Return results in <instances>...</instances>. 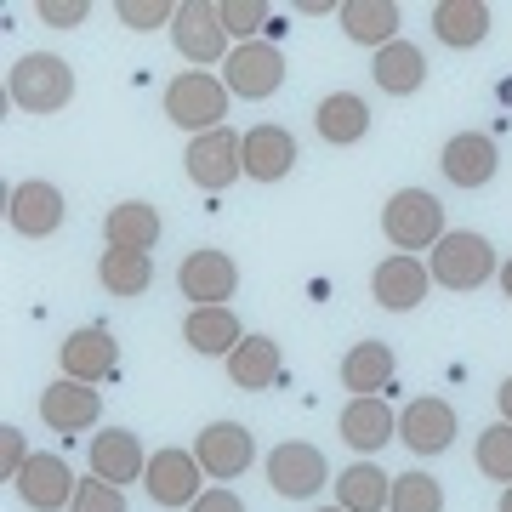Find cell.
Returning <instances> with one entry per match:
<instances>
[{
    "label": "cell",
    "instance_id": "obj_1",
    "mask_svg": "<svg viewBox=\"0 0 512 512\" xmlns=\"http://www.w3.org/2000/svg\"><path fill=\"white\" fill-rule=\"evenodd\" d=\"M444 234H450V228H444L439 194H427V188H399V194H387V205H382V239L393 245V251L421 256V251H433Z\"/></svg>",
    "mask_w": 512,
    "mask_h": 512
},
{
    "label": "cell",
    "instance_id": "obj_2",
    "mask_svg": "<svg viewBox=\"0 0 512 512\" xmlns=\"http://www.w3.org/2000/svg\"><path fill=\"white\" fill-rule=\"evenodd\" d=\"M6 97L23 114H57L74 103V69L57 52H29L6 74Z\"/></svg>",
    "mask_w": 512,
    "mask_h": 512
},
{
    "label": "cell",
    "instance_id": "obj_3",
    "mask_svg": "<svg viewBox=\"0 0 512 512\" xmlns=\"http://www.w3.org/2000/svg\"><path fill=\"white\" fill-rule=\"evenodd\" d=\"M427 268H433V285L444 291H478V285H490L501 268H495V245L473 228H450V234L427 251Z\"/></svg>",
    "mask_w": 512,
    "mask_h": 512
},
{
    "label": "cell",
    "instance_id": "obj_4",
    "mask_svg": "<svg viewBox=\"0 0 512 512\" xmlns=\"http://www.w3.org/2000/svg\"><path fill=\"white\" fill-rule=\"evenodd\" d=\"M228 97L234 92H228L211 69H188L165 86V114H171V126H183L188 137H205V131L228 126Z\"/></svg>",
    "mask_w": 512,
    "mask_h": 512
},
{
    "label": "cell",
    "instance_id": "obj_5",
    "mask_svg": "<svg viewBox=\"0 0 512 512\" xmlns=\"http://www.w3.org/2000/svg\"><path fill=\"white\" fill-rule=\"evenodd\" d=\"M183 171H188V183L205 188V194H228L245 177V131L217 126V131H205V137H188Z\"/></svg>",
    "mask_w": 512,
    "mask_h": 512
},
{
    "label": "cell",
    "instance_id": "obj_6",
    "mask_svg": "<svg viewBox=\"0 0 512 512\" xmlns=\"http://www.w3.org/2000/svg\"><path fill=\"white\" fill-rule=\"evenodd\" d=\"M222 86L245 103H262V97H274L285 86V52H279L274 40H239L228 63H222Z\"/></svg>",
    "mask_w": 512,
    "mask_h": 512
},
{
    "label": "cell",
    "instance_id": "obj_7",
    "mask_svg": "<svg viewBox=\"0 0 512 512\" xmlns=\"http://www.w3.org/2000/svg\"><path fill=\"white\" fill-rule=\"evenodd\" d=\"M171 46L177 57H188L194 69H211V63H228V29L217 18V0H183L177 6V23H171Z\"/></svg>",
    "mask_w": 512,
    "mask_h": 512
},
{
    "label": "cell",
    "instance_id": "obj_8",
    "mask_svg": "<svg viewBox=\"0 0 512 512\" xmlns=\"http://www.w3.org/2000/svg\"><path fill=\"white\" fill-rule=\"evenodd\" d=\"M200 478H205V467H200V456L194 450H177V444H165V450H154L148 456V473H143V490H148V501L154 507H194L200 501Z\"/></svg>",
    "mask_w": 512,
    "mask_h": 512
},
{
    "label": "cell",
    "instance_id": "obj_9",
    "mask_svg": "<svg viewBox=\"0 0 512 512\" xmlns=\"http://www.w3.org/2000/svg\"><path fill=\"white\" fill-rule=\"evenodd\" d=\"M325 478H330V461L319 456V444L285 439L268 450V490L285 495V501H313L325 490Z\"/></svg>",
    "mask_w": 512,
    "mask_h": 512
},
{
    "label": "cell",
    "instance_id": "obj_10",
    "mask_svg": "<svg viewBox=\"0 0 512 512\" xmlns=\"http://www.w3.org/2000/svg\"><path fill=\"white\" fill-rule=\"evenodd\" d=\"M177 291L194 302V308H228V296L239 291V262L217 245L205 251H188L183 268H177Z\"/></svg>",
    "mask_w": 512,
    "mask_h": 512
},
{
    "label": "cell",
    "instance_id": "obj_11",
    "mask_svg": "<svg viewBox=\"0 0 512 512\" xmlns=\"http://www.w3.org/2000/svg\"><path fill=\"white\" fill-rule=\"evenodd\" d=\"M194 456H200L205 478L234 484V478H245L256 467V439H251V427H239V421H211L194 439Z\"/></svg>",
    "mask_w": 512,
    "mask_h": 512
},
{
    "label": "cell",
    "instance_id": "obj_12",
    "mask_svg": "<svg viewBox=\"0 0 512 512\" xmlns=\"http://www.w3.org/2000/svg\"><path fill=\"white\" fill-rule=\"evenodd\" d=\"M427 291H433V268H427L421 256L393 251L387 262H376V268H370V296H376V308H387V313L421 308V302H427Z\"/></svg>",
    "mask_w": 512,
    "mask_h": 512
},
{
    "label": "cell",
    "instance_id": "obj_13",
    "mask_svg": "<svg viewBox=\"0 0 512 512\" xmlns=\"http://www.w3.org/2000/svg\"><path fill=\"white\" fill-rule=\"evenodd\" d=\"M12 490H18V501L29 512H69L74 490H80V478H74V467L63 456H29L23 461V473L12 478Z\"/></svg>",
    "mask_w": 512,
    "mask_h": 512
},
{
    "label": "cell",
    "instance_id": "obj_14",
    "mask_svg": "<svg viewBox=\"0 0 512 512\" xmlns=\"http://www.w3.org/2000/svg\"><path fill=\"white\" fill-rule=\"evenodd\" d=\"M69 217V205H63V188L46 183V177H29V183L12 188V200H6V222H12V234L23 239H52Z\"/></svg>",
    "mask_w": 512,
    "mask_h": 512
},
{
    "label": "cell",
    "instance_id": "obj_15",
    "mask_svg": "<svg viewBox=\"0 0 512 512\" xmlns=\"http://www.w3.org/2000/svg\"><path fill=\"white\" fill-rule=\"evenodd\" d=\"M57 370L74 376V382H109L114 370H120V342H114V330L103 325H86V330H69L63 336V348H57Z\"/></svg>",
    "mask_w": 512,
    "mask_h": 512
},
{
    "label": "cell",
    "instance_id": "obj_16",
    "mask_svg": "<svg viewBox=\"0 0 512 512\" xmlns=\"http://www.w3.org/2000/svg\"><path fill=\"white\" fill-rule=\"evenodd\" d=\"M456 433H461V421H456V410H450L444 399H410V404H404L399 439H404L410 456H421V461L444 456V450L456 444Z\"/></svg>",
    "mask_w": 512,
    "mask_h": 512
},
{
    "label": "cell",
    "instance_id": "obj_17",
    "mask_svg": "<svg viewBox=\"0 0 512 512\" xmlns=\"http://www.w3.org/2000/svg\"><path fill=\"white\" fill-rule=\"evenodd\" d=\"M86 467H92L97 478H109V484L126 490L131 478L148 473V450H143V439H137L131 427H97L92 444H86Z\"/></svg>",
    "mask_w": 512,
    "mask_h": 512
},
{
    "label": "cell",
    "instance_id": "obj_18",
    "mask_svg": "<svg viewBox=\"0 0 512 512\" xmlns=\"http://www.w3.org/2000/svg\"><path fill=\"white\" fill-rule=\"evenodd\" d=\"M336 427H342V444H348L353 456H365V461L399 439V416L387 410L382 393H370V399H348V410H342Z\"/></svg>",
    "mask_w": 512,
    "mask_h": 512
},
{
    "label": "cell",
    "instance_id": "obj_19",
    "mask_svg": "<svg viewBox=\"0 0 512 512\" xmlns=\"http://www.w3.org/2000/svg\"><path fill=\"white\" fill-rule=\"evenodd\" d=\"M439 171L456 188H490L495 171H501V148H495V137H484V131H461V137L444 143Z\"/></svg>",
    "mask_w": 512,
    "mask_h": 512
},
{
    "label": "cell",
    "instance_id": "obj_20",
    "mask_svg": "<svg viewBox=\"0 0 512 512\" xmlns=\"http://www.w3.org/2000/svg\"><path fill=\"white\" fill-rule=\"evenodd\" d=\"M97 416H103V399H97L92 382L57 376V382L40 393V421H46V427H57V433H86Z\"/></svg>",
    "mask_w": 512,
    "mask_h": 512
},
{
    "label": "cell",
    "instance_id": "obj_21",
    "mask_svg": "<svg viewBox=\"0 0 512 512\" xmlns=\"http://www.w3.org/2000/svg\"><path fill=\"white\" fill-rule=\"evenodd\" d=\"M291 171H296V137L291 131L268 126V120L245 131V177H251V183H262V188L285 183Z\"/></svg>",
    "mask_w": 512,
    "mask_h": 512
},
{
    "label": "cell",
    "instance_id": "obj_22",
    "mask_svg": "<svg viewBox=\"0 0 512 512\" xmlns=\"http://www.w3.org/2000/svg\"><path fill=\"white\" fill-rule=\"evenodd\" d=\"M342 35L353 40V46H393L399 40V23H404V6L399 0H342Z\"/></svg>",
    "mask_w": 512,
    "mask_h": 512
},
{
    "label": "cell",
    "instance_id": "obj_23",
    "mask_svg": "<svg viewBox=\"0 0 512 512\" xmlns=\"http://www.w3.org/2000/svg\"><path fill=\"white\" fill-rule=\"evenodd\" d=\"M228 382L245 387V393H262V387H274L279 382V370H285V353H279L274 336H256V330H245V342H239L228 359Z\"/></svg>",
    "mask_w": 512,
    "mask_h": 512
},
{
    "label": "cell",
    "instance_id": "obj_24",
    "mask_svg": "<svg viewBox=\"0 0 512 512\" xmlns=\"http://www.w3.org/2000/svg\"><path fill=\"white\" fill-rule=\"evenodd\" d=\"M399 376V359L387 342H353L342 353V387H348L353 399H370V393H387Z\"/></svg>",
    "mask_w": 512,
    "mask_h": 512
},
{
    "label": "cell",
    "instance_id": "obj_25",
    "mask_svg": "<svg viewBox=\"0 0 512 512\" xmlns=\"http://www.w3.org/2000/svg\"><path fill=\"white\" fill-rule=\"evenodd\" d=\"M370 80H376V92H387V97H416L421 86H427V57H421V46H410V40H393V46H382V52L370 57Z\"/></svg>",
    "mask_w": 512,
    "mask_h": 512
},
{
    "label": "cell",
    "instance_id": "obj_26",
    "mask_svg": "<svg viewBox=\"0 0 512 512\" xmlns=\"http://www.w3.org/2000/svg\"><path fill=\"white\" fill-rule=\"evenodd\" d=\"M490 0H439L433 6V35L450 46V52H473V46H484V35H490Z\"/></svg>",
    "mask_w": 512,
    "mask_h": 512
},
{
    "label": "cell",
    "instance_id": "obj_27",
    "mask_svg": "<svg viewBox=\"0 0 512 512\" xmlns=\"http://www.w3.org/2000/svg\"><path fill=\"white\" fill-rule=\"evenodd\" d=\"M313 131H319L330 148H353L370 131V103L359 92H330L325 103L313 109Z\"/></svg>",
    "mask_w": 512,
    "mask_h": 512
},
{
    "label": "cell",
    "instance_id": "obj_28",
    "mask_svg": "<svg viewBox=\"0 0 512 512\" xmlns=\"http://www.w3.org/2000/svg\"><path fill=\"white\" fill-rule=\"evenodd\" d=\"M183 342L205 359H228L245 342V325L234 319V308H188L183 319Z\"/></svg>",
    "mask_w": 512,
    "mask_h": 512
},
{
    "label": "cell",
    "instance_id": "obj_29",
    "mask_svg": "<svg viewBox=\"0 0 512 512\" xmlns=\"http://www.w3.org/2000/svg\"><path fill=\"white\" fill-rule=\"evenodd\" d=\"M160 228L165 222L148 200H126L103 217V239H109L114 251H154V245H160Z\"/></svg>",
    "mask_w": 512,
    "mask_h": 512
},
{
    "label": "cell",
    "instance_id": "obj_30",
    "mask_svg": "<svg viewBox=\"0 0 512 512\" xmlns=\"http://www.w3.org/2000/svg\"><path fill=\"white\" fill-rule=\"evenodd\" d=\"M393 501V478L376 467V461H353L348 473L336 478V507L348 512H387Z\"/></svg>",
    "mask_w": 512,
    "mask_h": 512
},
{
    "label": "cell",
    "instance_id": "obj_31",
    "mask_svg": "<svg viewBox=\"0 0 512 512\" xmlns=\"http://www.w3.org/2000/svg\"><path fill=\"white\" fill-rule=\"evenodd\" d=\"M97 279H103V291H114V296H143L148 285H154V256L103 245V256H97Z\"/></svg>",
    "mask_w": 512,
    "mask_h": 512
},
{
    "label": "cell",
    "instance_id": "obj_32",
    "mask_svg": "<svg viewBox=\"0 0 512 512\" xmlns=\"http://www.w3.org/2000/svg\"><path fill=\"white\" fill-rule=\"evenodd\" d=\"M387 512H444V484L427 467H410V473L393 478V501Z\"/></svg>",
    "mask_w": 512,
    "mask_h": 512
},
{
    "label": "cell",
    "instance_id": "obj_33",
    "mask_svg": "<svg viewBox=\"0 0 512 512\" xmlns=\"http://www.w3.org/2000/svg\"><path fill=\"white\" fill-rule=\"evenodd\" d=\"M473 461H478V473H484V478L512 484V421H495V427H484V433H478Z\"/></svg>",
    "mask_w": 512,
    "mask_h": 512
},
{
    "label": "cell",
    "instance_id": "obj_34",
    "mask_svg": "<svg viewBox=\"0 0 512 512\" xmlns=\"http://www.w3.org/2000/svg\"><path fill=\"white\" fill-rule=\"evenodd\" d=\"M217 18L228 29V40H262V23H268V0H217Z\"/></svg>",
    "mask_w": 512,
    "mask_h": 512
},
{
    "label": "cell",
    "instance_id": "obj_35",
    "mask_svg": "<svg viewBox=\"0 0 512 512\" xmlns=\"http://www.w3.org/2000/svg\"><path fill=\"white\" fill-rule=\"evenodd\" d=\"M177 6H183V0H120L114 12H120L126 29L148 35V29H171V23H177Z\"/></svg>",
    "mask_w": 512,
    "mask_h": 512
},
{
    "label": "cell",
    "instance_id": "obj_36",
    "mask_svg": "<svg viewBox=\"0 0 512 512\" xmlns=\"http://www.w3.org/2000/svg\"><path fill=\"white\" fill-rule=\"evenodd\" d=\"M69 512H126V490L120 484H109V478L86 473L80 478V490H74Z\"/></svg>",
    "mask_w": 512,
    "mask_h": 512
},
{
    "label": "cell",
    "instance_id": "obj_37",
    "mask_svg": "<svg viewBox=\"0 0 512 512\" xmlns=\"http://www.w3.org/2000/svg\"><path fill=\"white\" fill-rule=\"evenodd\" d=\"M35 12H40V23H52V29H80L92 6H86V0H40Z\"/></svg>",
    "mask_w": 512,
    "mask_h": 512
},
{
    "label": "cell",
    "instance_id": "obj_38",
    "mask_svg": "<svg viewBox=\"0 0 512 512\" xmlns=\"http://www.w3.org/2000/svg\"><path fill=\"white\" fill-rule=\"evenodd\" d=\"M29 456L35 450H29V439H23L18 427H0V478H18Z\"/></svg>",
    "mask_w": 512,
    "mask_h": 512
},
{
    "label": "cell",
    "instance_id": "obj_39",
    "mask_svg": "<svg viewBox=\"0 0 512 512\" xmlns=\"http://www.w3.org/2000/svg\"><path fill=\"white\" fill-rule=\"evenodd\" d=\"M188 512H245V501H239V495L228 490V484H217V490H205Z\"/></svg>",
    "mask_w": 512,
    "mask_h": 512
},
{
    "label": "cell",
    "instance_id": "obj_40",
    "mask_svg": "<svg viewBox=\"0 0 512 512\" xmlns=\"http://www.w3.org/2000/svg\"><path fill=\"white\" fill-rule=\"evenodd\" d=\"M291 12H308V18H325V12H342V0H296Z\"/></svg>",
    "mask_w": 512,
    "mask_h": 512
},
{
    "label": "cell",
    "instance_id": "obj_41",
    "mask_svg": "<svg viewBox=\"0 0 512 512\" xmlns=\"http://www.w3.org/2000/svg\"><path fill=\"white\" fill-rule=\"evenodd\" d=\"M495 404H501V421H512V376L495 387Z\"/></svg>",
    "mask_w": 512,
    "mask_h": 512
},
{
    "label": "cell",
    "instance_id": "obj_42",
    "mask_svg": "<svg viewBox=\"0 0 512 512\" xmlns=\"http://www.w3.org/2000/svg\"><path fill=\"white\" fill-rule=\"evenodd\" d=\"M495 285H501V296H507V302H512V256H507V262H501V274H495Z\"/></svg>",
    "mask_w": 512,
    "mask_h": 512
},
{
    "label": "cell",
    "instance_id": "obj_43",
    "mask_svg": "<svg viewBox=\"0 0 512 512\" xmlns=\"http://www.w3.org/2000/svg\"><path fill=\"white\" fill-rule=\"evenodd\" d=\"M501 512H512V484H507V490H501Z\"/></svg>",
    "mask_w": 512,
    "mask_h": 512
},
{
    "label": "cell",
    "instance_id": "obj_44",
    "mask_svg": "<svg viewBox=\"0 0 512 512\" xmlns=\"http://www.w3.org/2000/svg\"><path fill=\"white\" fill-rule=\"evenodd\" d=\"M313 512H348V507H313Z\"/></svg>",
    "mask_w": 512,
    "mask_h": 512
}]
</instances>
